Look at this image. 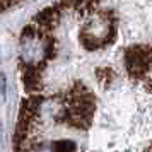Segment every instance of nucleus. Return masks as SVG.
<instances>
[{"mask_svg":"<svg viewBox=\"0 0 152 152\" xmlns=\"http://www.w3.org/2000/svg\"><path fill=\"white\" fill-rule=\"evenodd\" d=\"M108 0H58L21 36L12 152H151V41Z\"/></svg>","mask_w":152,"mask_h":152,"instance_id":"1","label":"nucleus"}]
</instances>
